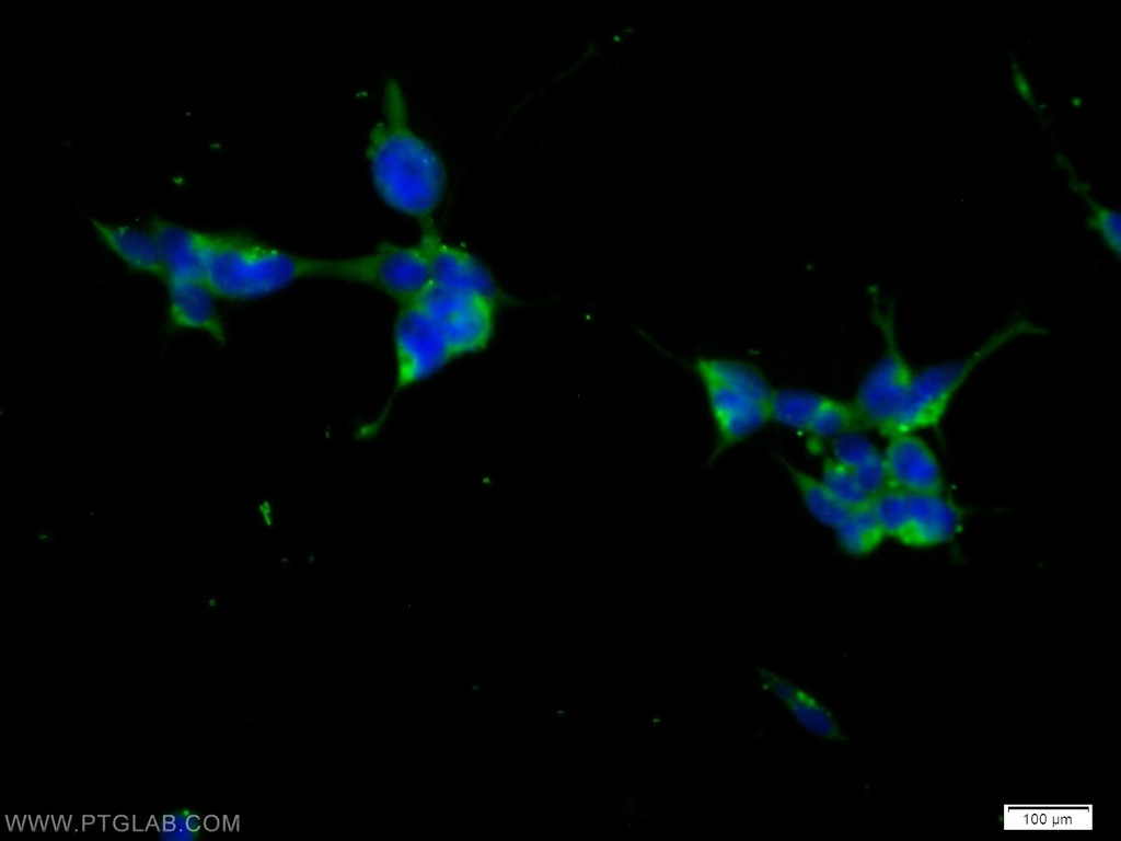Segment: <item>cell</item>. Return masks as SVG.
Here are the masks:
<instances>
[{
	"instance_id": "1",
	"label": "cell",
	"mask_w": 1121,
	"mask_h": 841,
	"mask_svg": "<svg viewBox=\"0 0 1121 841\" xmlns=\"http://www.w3.org/2000/svg\"><path fill=\"white\" fill-rule=\"evenodd\" d=\"M373 187L393 210L431 219L447 189V171L437 151L409 124L401 83L384 84L382 114L371 128L366 148Z\"/></svg>"
},
{
	"instance_id": "2",
	"label": "cell",
	"mask_w": 1121,
	"mask_h": 841,
	"mask_svg": "<svg viewBox=\"0 0 1121 841\" xmlns=\"http://www.w3.org/2000/svg\"><path fill=\"white\" fill-rule=\"evenodd\" d=\"M321 258L293 254L250 237L210 234L204 283L230 301L262 299L302 278L319 277Z\"/></svg>"
},
{
	"instance_id": "3",
	"label": "cell",
	"mask_w": 1121,
	"mask_h": 841,
	"mask_svg": "<svg viewBox=\"0 0 1121 841\" xmlns=\"http://www.w3.org/2000/svg\"><path fill=\"white\" fill-rule=\"evenodd\" d=\"M694 369L704 385L720 447L739 442L771 419L773 390L754 366L700 357Z\"/></svg>"
},
{
	"instance_id": "4",
	"label": "cell",
	"mask_w": 1121,
	"mask_h": 841,
	"mask_svg": "<svg viewBox=\"0 0 1121 841\" xmlns=\"http://www.w3.org/2000/svg\"><path fill=\"white\" fill-rule=\"evenodd\" d=\"M1043 331L1027 319L1015 320L969 355L915 371L889 438L936 427L956 392L982 361L1016 337Z\"/></svg>"
},
{
	"instance_id": "5",
	"label": "cell",
	"mask_w": 1121,
	"mask_h": 841,
	"mask_svg": "<svg viewBox=\"0 0 1121 841\" xmlns=\"http://www.w3.org/2000/svg\"><path fill=\"white\" fill-rule=\"evenodd\" d=\"M395 381L384 407L360 427L363 439L377 436L389 418L397 395L444 368L454 355L432 320L417 302L401 306L393 326Z\"/></svg>"
},
{
	"instance_id": "6",
	"label": "cell",
	"mask_w": 1121,
	"mask_h": 841,
	"mask_svg": "<svg viewBox=\"0 0 1121 841\" xmlns=\"http://www.w3.org/2000/svg\"><path fill=\"white\" fill-rule=\"evenodd\" d=\"M319 277L370 286L400 307L416 302L430 285L429 264L418 244L382 243L366 255L321 258Z\"/></svg>"
},
{
	"instance_id": "7",
	"label": "cell",
	"mask_w": 1121,
	"mask_h": 841,
	"mask_svg": "<svg viewBox=\"0 0 1121 841\" xmlns=\"http://www.w3.org/2000/svg\"><path fill=\"white\" fill-rule=\"evenodd\" d=\"M870 505L886 533L903 544L925 548L952 540L962 526V511L943 493L888 488Z\"/></svg>"
},
{
	"instance_id": "8",
	"label": "cell",
	"mask_w": 1121,
	"mask_h": 841,
	"mask_svg": "<svg viewBox=\"0 0 1121 841\" xmlns=\"http://www.w3.org/2000/svg\"><path fill=\"white\" fill-rule=\"evenodd\" d=\"M879 324L886 338V348L865 375L854 406L864 428H874L889 438L914 371L898 346L890 318L881 316Z\"/></svg>"
},
{
	"instance_id": "9",
	"label": "cell",
	"mask_w": 1121,
	"mask_h": 841,
	"mask_svg": "<svg viewBox=\"0 0 1121 841\" xmlns=\"http://www.w3.org/2000/svg\"><path fill=\"white\" fill-rule=\"evenodd\" d=\"M416 302L439 329L455 358L482 350L489 343L494 301L429 285Z\"/></svg>"
},
{
	"instance_id": "10",
	"label": "cell",
	"mask_w": 1121,
	"mask_h": 841,
	"mask_svg": "<svg viewBox=\"0 0 1121 841\" xmlns=\"http://www.w3.org/2000/svg\"><path fill=\"white\" fill-rule=\"evenodd\" d=\"M418 245L430 269V285L455 292L497 299V287L488 270L469 252L447 243L431 219L423 221Z\"/></svg>"
},
{
	"instance_id": "11",
	"label": "cell",
	"mask_w": 1121,
	"mask_h": 841,
	"mask_svg": "<svg viewBox=\"0 0 1121 841\" xmlns=\"http://www.w3.org/2000/svg\"><path fill=\"white\" fill-rule=\"evenodd\" d=\"M883 459L888 488L943 493L944 479L939 462L918 436L903 434L889 438Z\"/></svg>"
},
{
	"instance_id": "12",
	"label": "cell",
	"mask_w": 1121,
	"mask_h": 841,
	"mask_svg": "<svg viewBox=\"0 0 1121 841\" xmlns=\"http://www.w3.org/2000/svg\"><path fill=\"white\" fill-rule=\"evenodd\" d=\"M149 232L159 245L166 285L204 281L209 233L160 218L151 219Z\"/></svg>"
},
{
	"instance_id": "13",
	"label": "cell",
	"mask_w": 1121,
	"mask_h": 841,
	"mask_svg": "<svg viewBox=\"0 0 1121 841\" xmlns=\"http://www.w3.org/2000/svg\"><path fill=\"white\" fill-rule=\"evenodd\" d=\"M759 682L809 735L827 741L843 738L830 710L811 692L765 668L758 670Z\"/></svg>"
},
{
	"instance_id": "14",
	"label": "cell",
	"mask_w": 1121,
	"mask_h": 841,
	"mask_svg": "<svg viewBox=\"0 0 1121 841\" xmlns=\"http://www.w3.org/2000/svg\"><path fill=\"white\" fill-rule=\"evenodd\" d=\"M166 286L169 316L175 327L203 331L218 343L224 342V327L213 302L215 296L204 281Z\"/></svg>"
},
{
	"instance_id": "15",
	"label": "cell",
	"mask_w": 1121,
	"mask_h": 841,
	"mask_svg": "<svg viewBox=\"0 0 1121 841\" xmlns=\"http://www.w3.org/2000/svg\"><path fill=\"white\" fill-rule=\"evenodd\" d=\"M90 223L103 242L131 269L163 279L164 270L159 245L150 232L91 219Z\"/></svg>"
},
{
	"instance_id": "16",
	"label": "cell",
	"mask_w": 1121,
	"mask_h": 841,
	"mask_svg": "<svg viewBox=\"0 0 1121 841\" xmlns=\"http://www.w3.org/2000/svg\"><path fill=\"white\" fill-rule=\"evenodd\" d=\"M832 452L837 462L846 466L871 499L888 489L883 456L859 431L834 438Z\"/></svg>"
},
{
	"instance_id": "17",
	"label": "cell",
	"mask_w": 1121,
	"mask_h": 841,
	"mask_svg": "<svg viewBox=\"0 0 1121 841\" xmlns=\"http://www.w3.org/2000/svg\"><path fill=\"white\" fill-rule=\"evenodd\" d=\"M835 531L842 549L853 556L872 552L886 537L870 503L850 509Z\"/></svg>"
},
{
	"instance_id": "18",
	"label": "cell",
	"mask_w": 1121,
	"mask_h": 841,
	"mask_svg": "<svg viewBox=\"0 0 1121 841\" xmlns=\"http://www.w3.org/2000/svg\"><path fill=\"white\" fill-rule=\"evenodd\" d=\"M809 512L822 525L835 529L850 509L839 502L822 481L782 459Z\"/></svg>"
},
{
	"instance_id": "19",
	"label": "cell",
	"mask_w": 1121,
	"mask_h": 841,
	"mask_svg": "<svg viewBox=\"0 0 1121 841\" xmlns=\"http://www.w3.org/2000/svg\"><path fill=\"white\" fill-rule=\"evenodd\" d=\"M825 395L798 388L773 390L771 418L779 424L806 433Z\"/></svg>"
},
{
	"instance_id": "20",
	"label": "cell",
	"mask_w": 1121,
	"mask_h": 841,
	"mask_svg": "<svg viewBox=\"0 0 1121 841\" xmlns=\"http://www.w3.org/2000/svg\"><path fill=\"white\" fill-rule=\"evenodd\" d=\"M863 423L854 404L825 398L806 433L816 438H836L843 434L863 429Z\"/></svg>"
},
{
	"instance_id": "21",
	"label": "cell",
	"mask_w": 1121,
	"mask_h": 841,
	"mask_svg": "<svg viewBox=\"0 0 1121 841\" xmlns=\"http://www.w3.org/2000/svg\"><path fill=\"white\" fill-rule=\"evenodd\" d=\"M821 481L832 495L848 509L867 505L871 500L854 474L833 458L824 460Z\"/></svg>"
},
{
	"instance_id": "22",
	"label": "cell",
	"mask_w": 1121,
	"mask_h": 841,
	"mask_svg": "<svg viewBox=\"0 0 1121 841\" xmlns=\"http://www.w3.org/2000/svg\"><path fill=\"white\" fill-rule=\"evenodd\" d=\"M1089 227L1095 230L1106 246L1117 256L1120 254V216L1105 206L1090 203Z\"/></svg>"
},
{
	"instance_id": "23",
	"label": "cell",
	"mask_w": 1121,
	"mask_h": 841,
	"mask_svg": "<svg viewBox=\"0 0 1121 841\" xmlns=\"http://www.w3.org/2000/svg\"><path fill=\"white\" fill-rule=\"evenodd\" d=\"M1013 78L1019 95L1028 103H1033L1032 90L1017 65L1013 66Z\"/></svg>"
},
{
	"instance_id": "24",
	"label": "cell",
	"mask_w": 1121,
	"mask_h": 841,
	"mask_svg": "<svg viewBox=\"0 0 1121 841\" xmlns=\"http://www.w3.org/2000/svg\"><path fill=\"white\" fill-rule=\"evenodd\" d=\"M135 816L116 815L113 817V828L118 831H126L130 827L134 830Z\"/></svg>"
},
{
	"instance_id": "25",
	"label": "cell",
	"mask_w": 1121,
	"mask_h": 841,
	"mask_svg": "<svg viewBox=\"0 0 1121 841\" xmlns=\"http://www.w3.org/2000/svg\"><path fill=\"white\" fill-rule=\"evenodd\" d=\"M203 825H204V816L201 817V815H196V814H189L188 815L187 823H186L187 828H189L190 830L197 832Z\"/></svg>"
},
{
	"instance_id": "26",
	"label": "cell",
	"mask_w": 1121,
	"mask_h": 841,
	"mask_svg": "<svg viewBox=\"0 0 1121 841\" xmlns=\"http://www.w3.org/2000/svg\"><path fill=\"white\" fill-rule=\"evenodd\" d=\"M188 815L189 814L187 811H180V813L173 814L175 827H177V828H186L187 827L186 823H187Z\"/></svg>"
}]
</instances>
